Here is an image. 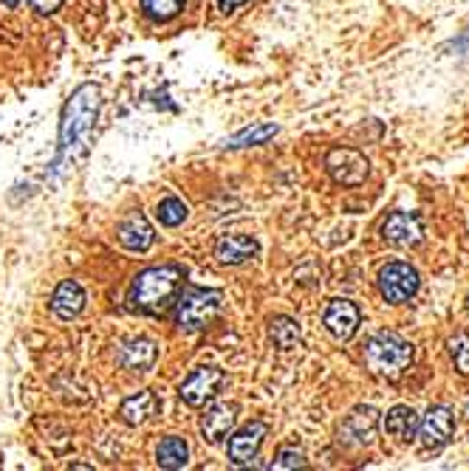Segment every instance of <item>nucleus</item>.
I'll return each mask as SVG.
<instances>
[{
  "mask_svg": "<svg viewBox=\"0 0 469 471\" xmlns=\"http://www.w3.org/2000/svg\"><path fill=\"white\" fill-rule=\"evenodd\" d=\"M362 356H365V367L373 375H379V379H385V382H398L405 375V370L413 364L416 350L398 334L382 331L365 342Z\"/></svg>",
  "mask_w": 469,
  "mask_h": 471,
  "instance_id": "f03ea898",
  "label": "nucleus"
},
{
  "mask_svg": "<svg viewBox=\"0 0 469 471\" xmlns=\"http://www.w3.org/2000/svg\"><path fill=\"white\" fill-rule=\"evenodd\" d=\"M359 322H362V314L350 299H331L328 302L325 314H322L325 331L331 334L337 342L354 339V334L359 331Z\"/></svg>",
  "mask_w": 469,
  "mask_h": 471,
  "instance_id": "1a4fd4ad",
  "label": "nucleus"
},
{
  "mask_svg": "<svg viewBox=\"0 0 469 471\" xmlns=\"http://www.w3.org/2000/svg\"><path fill=\"white\" fill-rule=\"evenodd\" d=\"M158 412H161V401L153 390H142V392L125 398L120 407V418L128 423V427H142V423H148Z\"/></svg>",
  "mask_w": 469,
  "mask_h": 471,
  "instance_id": "f3484780",
  "label": "nucleus"
},
{
  "mask_svg": "<svg viewBox=\"0 0 469 471\" xmlns=\"http://www.w3.org/2000/svg\"><path fill=\"white\" fill-rule=\"evenodd\" d=\"M269 435V427L263 420H252L246 423L244 429H238L232 438H229V446H226V455H229V463L234 466H249L257 452H261V446Z\"/></svg>",
  "mask_w": 469,
  "mask_h": 471,
  "instance_id": "9d476101",
  "label": "nucleus"
},
{
  "mask_svg": "<svg viewBox=\"0 0 469 471\" xmlns=\"http://www.w3.org/2000/svg\"><path fill=\"white\" fill-rule=\"evenodd\" d=\"M385 432L398 438V440H413L418 432V415L413 407L398 404L385 415Z\"/></svg>",
  "mask_w": 469,
  "mask_h": 471,
  "instance_id": "aec40b11",
  "label": "nucleus"
},
{
  "mask_svg": "<svg viewBox=\"0 0 469 471\" xmlns=\"http://www.w3.org/2000/svg\"><path fill=\"white\" fill-rule=\"evenodd\" d=\"M455 435V412L444 404H436L425 412V418L418 420V438L425 449H444Z\"/></svg>",
  "mask_w": 469,
  "mask_h": 471,
  "instance_id": "0eeeda50",
  "label": "nucleus"
},
{
  "mask_svg": "<svg viewBox=\"0 0 469 471\" xmlns=\"http://www.w3.org/2000/svg\"><path fill=\"white\" fill-rule=\"evenodd\" d=\"M447 353L461 375H469V334H458L447 342Z\"/></svg>",
  "mask_w": 469,
  "mask_h": 471,
  "instance_id": "393cba45",
  "label": "nucleus"
},
{
  "mask_svg": "<svg viewBox=\"0 0 469 471\" xmlns=\"http://www.w3.org/2000/svg\"><path fill=\"white\" fill-rule=\"evenodd\" d=\"M379 412L373 407H354L340 427V440L348 446H370L377 438Z\"/></svg>",
  "mask_w": 469,
  "mask_h": 471,
  "instance_id": "9b49d317",
  "label": "nucleus"
},
{
  "mask_svg": "<svg viewBox=\"0 0 469 471\" xmlns=\"http://www.w3.org/2000/svg\"><path fill=\"white\" fill-rule=\"evenodd\" d=\"M224 294L215 288H184L178 297V308H176V322L184 334H198L215 319L221 311Z\"/></svg>",
  "mask_w": 469,
  "mask_h": 471,
  "instance_id": "20e7f679",
  "label": "nucleus"
},
{
  "mask_svg": "<svg viewBox=\"0 0 469 471\" xmlns=\"http://www.w3.org/2000/svg\"><path fill=\"white\" fill-rule=\"evenodd\" d=\"M466 311H469V297H466Z\"/></svg>",
  "mask_w": 469,
  "mask_h": 471,
  "instance_id": "c85d7f7f",
  "label": "nucleus"
},
{
  "mask_svg": "<svg viewBox=\"0 0 469 471\" xmlns=\"http://www.w3.org/2000/svg\"><path fill=\"white\" fill-rule=\"evenodd\" d=\"M244 4H246V0H218V6H221L224 12H234L238 6H244Z\"/></svg>",
  "mask_w": 469,
  "mask_h": 471,
  "instance_id": "cd10ccee",
  "label": "nucleus"
},
{
  "mask_svg": "<svg viewBox=\"0 0 469 471\" xmlns=\"http://www.w3.org/2000/svg\"><path fill=\"white\" fill-rule=\"evenodd\" d=\"M187 215H190V209H187V203H184L181 198H176V195L164 198V201L156 206V218L161 221V226H170V229L181 226V223L187 221Z\"/></svg>",
  "mask_w": 469,
  "mask_h": 471,
  "instance_id": "5701e85b",
  "label": "nucleus"
},
{
  "mask_svg": "<svg viewBox=\"0 0 469 471\" xmlns=\"http://www.w3.org/2000/svg\"><path fill=\"white\" fill-rule=\"evenodd\" d=\"M156 463L158 468H168V471H176V468H184L190 463V446H187L184 438H164L158 446H156Z\"/></svg>",
  "mask_w": 469,
  "mask_h": 471,
  "instance_id": "6ab92c4d",
  "label": "nucleus"
},
{
  "mask_svg": "<svg viewBox=\"0 0 469 471\" xmlns=\"http://www.w3.org/2000/svg\"><path fill=\"white\" fill-rule=\"evenodd\" d=\"M302 466H306V455L300 449H292V446H283L272 463V468H302Z\"/></svg>",
  "mask_w": 469,
  "mask_h": 471,
  "instance_id": "a878e982",
  "label": "nucleus"
},
{
  "mask_svg": "<svg viewBox=\"0 0 469 471\" xmlns=\"http://www.w3.org/2000/svg\"><path fill=\"white\" fill-rule=\"evenodd\" d=\"M234 420H238V404H232V401H218L206 410V415L201 418V435L206 443H221L232 427H234Z\"/></svg>",
  "mask_w": 469,
  "mask_h": 471,
  "instance_id": "ddd939ff",
  "label": "nucleus"
},
{
  "mask_svg": "<svg viewBox=\"0 0 469 471\" xmlns=\"http://www.w3.org/2000/svg\"><path fill=\"white\" fill-rule=\"evenodd\" d=\"M102 93L97 85H82L74 90V97L62 108V122H60V158L72 150L85 136L91 133L93 122H97Z\"/></svg>",
  "mask_w": 469,
  "mask_h": 471,
  "instance_id": "7ed1b4c3",
  "label": "nucleus"
},
{
  "mask_svg": "<svg viewBox=\"0 0 469 471\" xmlns=\"http://www.w3.org/2000/svg\"><path fill=\"white\" fill-rule=\"evenodd\" d=\"M277 125H272V122H261V125H252V127H246V130H241V133H234L226 145L229 147H257V145H266L269 138H274L277 136Z\"/></svg>",
  "mask_w": 469,
  "mask_h": 471,
  "instance_id": "4be33fe9",
  "label": "nucleus"
},
{
  "mask_svg": "<svg viewBox=\"0 0 469 471\" xmlns=\"http://www.w3.org/2000/svg\"><path fill=\"white\" fill-rule=\"evenodd\" d=\"M116 238H120V243L128 251H148L156 243V231L145 215L133 212V215H128L120 226H116Z\"/></svg>",
  "mask_w": 469,
  "mask_h": 471,
  "instance_id": "4468645a",
  "label": "nucleus"
},
{
  "mask_svg": "<svg viewBox=\"0 0 469 471\" xmlns=\"http://www.w3.org/2000/svg\"><path fill=\"white\" fill-rule=\"evenodd\" d=\"M257 254H261V243L249 238V234H229V238H224L215 246V257L224 266H244L254 260Z\"/></svg>",
  "mask_w": 469,
  "mask_h": 471,
  "instance_id": "dca6fc26",
  "label": "nucleus"
},
{
  "mask_svg": "<svg viewBox=\"0 0 469 471\" xmlns=\"http://www.w3.org/2000/svg\"><path fill=\"white\" fill-rule=\"evenodd\" d=\"M224 384V370L218 367H198L184 379V384L178 387V395L187 407H204L209 398L218 392V387Z\"/></svg>",
  "mask_w": 469,
  "mask_h": 471,
  "instance_id": "6e6552de",
  "label": "nucleus"
},
{
  "mask_svg": "<svg viewBox=\"0 0 469 471\" xmlns=\"http://www.w3.org/2000/svg\"><path fill=\"white\" fill-rule=\"evenodd\" d=\"M181 282H184V268L181 266L145 268L130 286L133 308L142 311V314H161L173 302V297L178 294Z\"/></svg>",
  "mask_w": 469,
  "mask_h": 471,
  "instance_id": "f257e3e1",
  "label": "nucleus"
},
{
  "mask_svg": "<svg viewBox=\"0 0 469 471\" xmlns=\"http://www.w3.org/2000/svg\"><path fill=\"white\" fill-rule=\"evenodd\" d=\"M29 4H32V9L40 12V14H54V12L65 4V0H29Z\"/></svg>",
  "mask_w": 469,
  "mask_h": 471,
  "instance_id": "bb28decb",
  "label": "nucleus"
},
{
  "mask_svg": "<svg viewBox=\"0 0 469 471\" xmlns=\"http://www.w3.org/2000/svg\"><path fill=\"white\" fill-rule=\"evenodd\" d=\"M377 286H379V294H382L385 302L405 305V302H410L418 294L421 277H418V271L410 263H388L379 271Z\"/></svg>",
  "mask_w": 469,
  "mask_h": 471,
  "instance_id": "39448f33",
  "label": "nucleus"
},
{
  "mask_svg": "<svg viewBox=\"0 0 469 471\" xmlns=\"http://www.w3.org/2000/svg\"><path fill=\"white\" fill-rule=\"evenodd\" d=\"M382 238L396 249H413L425 238V229H421V221L410 215V212H393L382 223Z\"/></svg>",
  "mask_w": 469,
  "mask_h": 471,
  "instance_id": "f8f14e48",
  "label": "nucleus"
},
{
  "mask_svg": "<svg viewBox=\"0 0 469 471\" xmlns=\"http://www.w3.org/2000/svg\"><path fill=\"white\" fill-rule=\"evenodd\" d=\"M187 6V0H142V12L145 17L156 20V23H168L173 17H178Z\"/></svg>",
  "mask_w": 469,
  "mask_h": 471,
  "instance_id": "b1692460",
  "label": "nucleus"
},
{
  "mask_svg": "<svg viewBox=\"0 0 469 471\" xmlns=\"http://www.w3.org/2000/svg\"><path fill=\"white\" fill-rule=\"evenodd\" d=\"M82 308H85L82 286H80V282H74V279H62L60 286L54 288V294H52L54 316L62 319V322H72V319H77L82 314Z\"/></svg>",
  "mask_w": 469,
  "mask_h": 471,
  "instance_id": "2eb2a0df",
  "label": "nucleus"
},
{
  "mask_svg": "<svg viewBox=\"0 0 469 471\" xmlns=\"http://www.w3.org/2000/svg\"><path fill=\"white\" fill-rule=\"evenodd\" d=\"M158 359V347L150 339H130L120 350V362L130 372H148Z\"/></svg>",
  "mask_w": 469,
  "mask_h": 471,
  "instance_id": "a211bd4d",
  "label": "nucleus"
},
{
  "mask_svg": "<svg viewBox=\"0 0 469 471\" xmlns=\"http://www.w3.org/2000/svg\"><path fill=\"white\" fill-rule=\"evenodd\" d=\"M269 339L277 350L289 353V350H297L302 344V331L292 316H274L269 322Z\"/></svg>",
  "mask_w": 469,
  "mask_h": 471,
  "instance_id": "412c9836",
  "label": "nucleus"
},
{
  "mask_svg": "<svg viewBox=\"0 0 469 471\" xmlns=\"http://www.w3.org/2000/svg\"><path fill=\"white\" fill-rule=\"evenodd\" d=\"M325 170H328V175H331L342 186H359V184H365V178L370 173V164L357 150L334 147L331 153L325 155Z\"/></svg>",
  "mask_w": 469,
  "mask_h": 471,
  "instance_id": "423d86ee",
  "label": "nucleus"
}]
</instances>
